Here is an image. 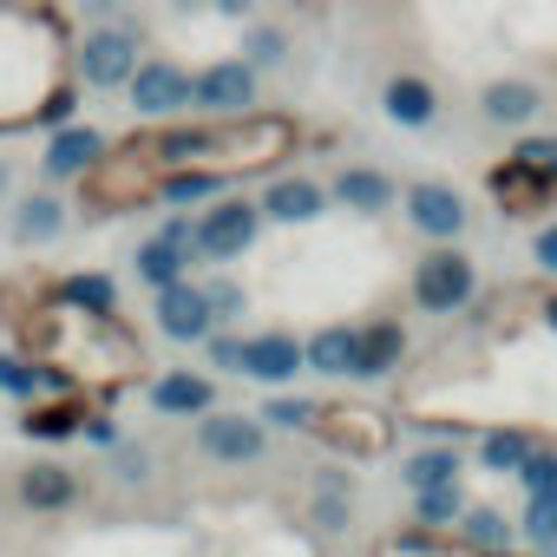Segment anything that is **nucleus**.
<instances>
[{"label": "nucleus", "mask_w": 557, "mask_h": 557, "mask_svg": "<svg viewBox=\"0 0 557 557\" xmlns=\"http://www.w3.org/2000/svg\"><path fill=\"white\" fill-rule=\"evenodd\" d=\"M203 8H216L223 21H256V0H203Z\"/></svg>", "instance_id": "09e8293b"}, {"label": "nucleus", "mask_w": 557, "mask_h": 557, "mask_svg": "<svg viewBox=\"0 0 557 557\" xmlns=\"http://www.w3.org/2000/svg\"><path fill=\"white\" fill-rule=\"evenodd\" d=\"M537 112H544V86H537V79L505 73V79H485V86H479V119L498 125V132H531Z\"/></svg>", "instance_id": "6ab92c4d"}, {"label": "nucleus", "mask_w": 557, "mask_h": 557, "mask_svg": "<svg viewBox=\"0 0 557 557\" xmlns=\"http://www.w3.org/2000/svg\"><path fill=\"white\" fill-rule=\"evenodd\" d=\"M203 296H210V315H216V329H230V322L249 309V296H243V283H236V275H210V283H203Z\"/></svg>", "instance_id": "79ce46f5"}, {"label": "nucleus", "mask_w": 557, "mask_h": 557, "mask_svg": "<svg viewBox=\"0 0 557 557\" xmlns=\"http://www.w3.org/2000/svg\"><path fill=\"white\" fill-rule=\"evenodd\" d=\"M158 177L164 171H216V177H256L269 164L296 158L302 125L289 112H243V119H171L125 138Z\"/></svg>", "instance_id": "f257e3e1"}, {"label": "nucleus", "mask_w": 557, "mask_h": 557, "mask_svg": "<svg viewBox=\"0 0 557 557\" xmlns=\"http://www.w3.org/2000/svg\"><path fill=\"white\" fill-rule=\"evenodd\" d=\"M190 269H197V216L190 210H164V223L132 249V275L158 296V289L184 283Z\"/></svg>", "instance_id": "6e6552de"}, {"label": "nucleus", "mask_w": 557, "mask_h": 557, "mask_svg": "<svg viewBox=\"0 0 557 557\" xmlns=\"http://www.w3.org/2000/svg\"><path fill=\"white\" fill-rule=\"evenodd\" d=\"M400 361H407V329H400V315H374V322H361V361H355V381H387V374H400Z\"/></svg>", "instance_id": "c85d7f7f"}, {"label": "nucleus", "mask_w": 557, "mask_h": 557, "mask_svg": "<svg viewBox=\"0 0 557 557\" xmlns=\"http://www.w3.org/2000/svg\"><path fill=\"white\" fill-rule=\"evenodd\" d=\"M79 440H86V446H99V453H112V446L125 440V426H119L106 407H92V413H86V426H79Z\"/></svg>", "instance_id": "c03bdc74"}, {"label": "nucleus", "mask_w": 557, "mask_h": 557, "mask_svg": "<svg viewBox=\"0 0 557 557\" xmlns=\"http://www.w3.org/2000/svg\"><path fill=\"white\" fill-rule=\"evenodd\" d=\"M400 485H407V492L466 485V446H459V440H420V446L400 459Z\"/></svg>", "instance_id": "a878e982"}, {"label": "nucleus", "mask_w": 557, "mask_h": 557, "mask_svg": "<svg viewBox=\"0 0 557 557\" xmlns=\"http://www.w3.org/2000/svg\"><path fill=\"white\" fill-rule=\"evenodd\" d=\"M79 21L86 27H119L125 21V0H79Z\"/></svg>", "instance_id": "49530a36"}, {"label": "nucleus", "mask_w": 557, "mask_h": 557, "mask_svg": "<svg viewBox=\"0 0 557 557\" xmlns=\"http://www.w3.org/2000/svg\"><path fill=\"white\" fill-rule=\"evenodd\" d=\"M381 112L400 125V132H433L440 125V86L426 73H394L381 86Z\"/></svg>", "instance_id": "b1692460"}, {"label": "nucleus", "mask_w": 557, "mask_h": 557, "mask_svg": "<svg viewBox=\"0 0 557 557\" xmlns=\"http://www.w3.org/2000/svg\"><path fill=\"white\" fill-rule=\"evenodd\" d=\"M329 203H342V210H355V216H387V210L400 203V184H394L381 164H342V171L329 177Z\"/></svg>", "instance_id": "412c9836"}, {"label": "nucleus", "mask_w": 557, "mask_h": 557, "mask_svg": "<svg viewBox=\"0 0 557 557\" xmlns=\"http://www.w3.org/2000/svg\"><path fill=\"white\" fill-rule=\"evenodd\" d=\"M0 394L8 400H47V394H73V381L60 374V368H47V361H34L27 348H0ZM86 394V387H79Z\"/></svg>", "instance_id": "bb28decb"}, {"label": "nucleus", "mask_w": 557, "mask_h": 557, "mask_svg": "<svg viewBox=\"0 0 557 557\" xmlns=\"http://www.w3.org/2000/svg\"><path fill=\"white\" fill-rule=\"evenodd\" d=\"M243 112H262V73L243 66L236 53L203 60L190 73V119H243Z\"/></svg>", "instance_id": "1a4fd4ad"}, {"label": "nucleus", "mask_w": 557, "mask_h": 557, "mask_svg": "<svg viewBox=\"0 0 557 557\" xmlns=\"http://www.w3.org/2000/svg\"><path fill=\"white\" fill-rule=\"evenodd\" d=\"M151 329H158L164 342H177V348H203V335L216 329L203 283H190V275H184V283L158 289V296H151Z\"/></svg>", "instance_id": "ddd939ff"}, {"label": "nucleus", "mask_w": 557, "mask_h": 557, "mask_svg": "<svg viewBox=\"0 0 557 557\" xmlns=\"http://www.w3.org/2000/svg\"><path fill=\"white\" fill-rule=\"evenodd\" d=\"M453 544H466V550H479V557H485V550H511V544H518V524H511L498 505H485V498H479V505H466V511H459Z\"/></svg>", "instance_id": "7c9ffc66"}, {"label": "nucleus", "mask_w": 557, "mask_h": 557, "mask_svg": "<svg viewBox=\"0 0 557 557\" xmlns=\"http://www.w3.org/2000/svg\"><path fill=\"white\" fill-rule=\"evenodd\" d=\"M223 190H230V177H216V171H164L158 177V203L164 210H203Z\"/></svg>", "instance_id": "2f4dec72"}, {"label": "nucleus", "mask_w": 557, "mask_h": 557, "mask_svg": "<svg viewBox=\"0 0 557 557\" xmlns=\"http://www.w3.org/2000/svg\"><path fill=\"white\" fill-rule=\"evenodd\" d=\"M407 296H413L420 315H459L479 296V269H472V256L459 243H433L407 275Z\"/></svg>", "instance_id": "39448f33"}, {"label": "nucleus", "mask_w": 557, "mask_h": 557, "mask_svg": "<svg viewBox=\"0 0 557 557\" xmlns=\"http://www.w3.org/2000/svg\"><path fill=\"white\" fill-rule=\"evenodd\" d=\"M256 420H262L269 433H309V426H315V400H309V394H269Z\"/></svg>", "instance_id": "e433bc0d"}, {"label": "nucleus", "mask_w": 557, "mask_h": 557, "mask_svg": "<svg viewBox=\"0 0 557 557\" xmlns=\"http://www.w3.org/2000/svg\"><path fill=\"white\" fill-rule=\"evenodd\" d=\"M256 243H262V210H256V197L223 190L216 203L197 210V262L230 269V262H243Z\"/></svg>", "instance_id": "0eeeda50"}, {"label": "nucleus", "mask_w": 557, "mask_h": 557, "mask_svg": "<svg viewBox=\"0 0 557 557\" xmlns=\"http://www.w3.org/2000/svg\"><path fill=\"white\" fill-rule=\"evenodd\" d=\"M296 374H309V368H302V335H296V329H256V335H243V381H256V387H269V394H283Z\"/></svg>", "instance_id": "4468645a"}, {"label": "nucleus", "mask_w": 557, "mask_h": 557, "mask_svg": "<svg viewBox=\"0 0 557 557\" xmlns=\"http://www.w3.org/2000/svg\"><path fill=\"white\" fill-rule=\"evenodd\" d=\"M335 459H387L400 440V420L374 400H315V426H309Z\"/></svg>", "instance_id": "20e7f679"}, {"label": "nucleus", "mask_w": 557, "mask_h": 557, "mask_svg": "<svg viewBox=\"0 0 557 557\" xmlns=\"http://www.w3.org/2000/svg\"><path fill=\"white\" fill-rule=\"evenodd\" d=\"M112 151V138L99 132V125H86V119H73V125H60L53 138H47V158H40V177H47V190H60V184H79L99 158Z\"/></svg>", "instance_id": "dca6fc26"}, {"label": "nucleus", "mask_w": 557, "mask_h": 557, "mask_svg": "<svg viewBox=\"0 0 557 557\" xmlns=\"http://www.w3.org/2000/svg\"><path fill=\"white\" fill-rule=\"evenodd\" d=\"M511 479L524 485V498H544V492H557V446H550V440H537Z\"/></svg>", "instance_id": "ea45409f"}, {"label": "nucleus", "mask_w": 557, "mask_h": 557, "mask_svg": "<svg viewBox=\"0 0 557 557\" xmlns=\"http://www.w3.org/2000/svg\"><path fill=\"white\" fill-rule=\"evenodd\" d=\"M531 269L537 275H557V216L531 230Z\"/></svg>", "instance_id": "a18cd8bd"}, {"label": "nucleus", "mask_w": 557, "mask_h": 557, "mask_svg": "<svg viewBox=\"0 0 557 557\" xmlns=\"http://www.w3.org/2000/svg\"><path fill=\"white\" fill-rule=\"evenodd\" d=\"M511 524H518V537H524L531 557H557V492L524 498V511H518Z\"/></svg>", "instance_id": "f704fd0d"}, {"label": "nucleus", "mask_w": 557, "mask_h": 557, "mask_svg": "<svg viewBox=\"0 0 557 557\" xmlns=\"http://www.w3.org/2000/svg\"><path fill=\"white\" fill-rule=\"evenodd\" d=\"M132 112L145 125H171V119H190V66H177L171 53H145L132 86H125Z\"/></svg>", "instance_id": "9d476101"}, {"label": "nucleus", "mask_w": 557, "mask_h": 557, "mask_svg": "<svg viewBox=\"0 0 557 557\" xmlns=\"http://www.w3.org/2000/svg\"><path fill=\"white\" fill-rule=\"evenodd\" d=\"M537 446V433L531 426H485V433H472V453H479V472H492V479H511L518 466H524V453Z\"/></svg>", "instance_id": "c756f323"}, {"label": "nucleus", "mask_w": 557, "mask_h": 557, "mask_svg": "<svg viewBox=\"0 0 557 557\" xmlns=\"http://www.w3.org/2000/svg\"><path fill=\"white\" fill-rule=\"evenodd\" d=\"M309 492H355V479H348L342 466H315V479H309Z\"/></svg>", "instance_id": "de8ad7c7"}, {"label": "nucleus", "mask_w": 557, "mask_h": 557, "mask_svg": "<svg viewBox=\"0 0 557 557\" xmlns=\"http://www.w3.org/2000/svg\"><path fill=\"white\" fill-rule=\"evenodd\" d=\"M256 210H262V223L302 230V223H315V216L329 210V184H322V177H309V171H275V177L262 184Z\"/></svg>", "instance_id": "2eb2a0df"}, {"label": "nucleus", "mask_w": 557, "mask_h": 557, "mask_svg": "<svg viewBox=\"0 0 557 557\" xmlns=\"http://www.w3.org/2000/svg\"><path fill=\"white\" fill-rule=\"evenodd\" d=\"M537 309H544V322H550V329H557V289H550V296H544V302H537Z\"/></svg>", "instance_id": "3c124183"}, {"label": "nucleus", "mask_w": 557, "mask_h": 557, "mask_svg": "<svg viewBox=\"0 0 557 557\" xmlns=\"http://www.w3.org/2000/svg\"><path fill=\"white\" fill-rule=\"evenodd\" d=\"M400 210H407L413 236H426V249H433V243H459L466 223H472L466 197H459L446 177H413V184L400 190Z\"/></svg>", "instance_id": "9b49d317"}, {"label": "nucleus", "mask_w": 557, "mask_h": 557, "mask_svg": "<svg viewBox=\"0 0 557 557\" xmlns=\"http://www.w3.org/2000/svg\"><path fill=\"white\" fill-rule=\"evenodd\" d=\"M197 426V453L210 459V466H262L269 459V426L256 420V413H223V407H210L203 420H190Z\"/></svg>", "instance_id": "f8f14e48"}, {"label": "nucleus", "mask_w": 557, "mask_h": 557, "mask_svg": "<svg viewBox=\"0 0 557 557\" xmlns=\"http://www.w3.org/2000/svg\"><path fill=\"white\" fill-rule=\"evenodd\" d=\"M374 557H472L466 544H453L446 531H420V524H407V531H394Z\"/></svg>", "instance_id": "c9c22d12"}, {"label": "nucleus", "mask_w": 557, "mask_h": 557, "mask_svg": "<svg viewBox=\"0 0 557 557\" xmlns=\"http://www.w3.org/2000/svg\"><path fill=\"white\" fill-rule=\"evenodd\" d=\"M86 413H92V394H47V400H27V413H21V433L34 440V446H66V440H79V426H86Z\"/></svg>", "instance_id": "4be33fe9"}, {"label": "nucleus", "mask_w": 557, "mask_h": 557, "mask_svg": "<svg viewBox=\"0 0 557 557\" xmlns=\"http://www.w3.org/2000/svg\"><path fill=\"white\" fill-rule=\"evenodd\" d=\"M485 197H492L505 216H550V210H557V184L537 177V171H524L518 158H498V164L485 171Z\"/></svg>", "instance_id": "f3484780"}, {"label": "nucleus", "mask_w": 557, "mask_h": 557, "mask_svg": "<svg viewBox=\"0 0 557 557\" xmlns=\"http://www.w3.org/2000/svg\"><path fill=\"white\" fill-rule=\"evenodd\" d=\"M145 400H151L158 420H203V413L216 407V381L197 374V368H164V374L145 387Z\"/></svg>", "instance_id": "aec40b11"}, {"label": "nucleus", "mask_w": 557, "mask_h": 557, "mask_svg": "<svg viewBox=\"0 0 557 557\" xmlns=\"http://www.w3.org/2000/svg\"><path fill=\"white\" fill-rule=\"evenodd\" d=\"M138 60H145V40H138L132 21H119V27H86V34L73 40V79H79L86 92H125L132 73H138Z\"/></svg>", "instance_id": "423d86ee"}, {"label": "nucleus", "mask_w": 557, "mask_h": 557, "mask_svg": "<svg viewBox=\"0 0 557 557\" xmlns=\"http://www.w3.org/2000/svg\"><path fill=\"white\" fill-rule=\"evenodd\" d=\"M79 203H86V216H132V210L158 203V171L125 138H112V151L79 177Z\"/></svg>", "instance_id": "7ed1b4c3"}, {"label": "nucleus", "mask_w": 557, "mask_h": 557, "mask_svg": "<svg viewBox=\"0 0 557 557\" xmlns=\"http://www.w3.org/2000/svg\"><path fill=\"white\" fill-rule=\"evenodd\" d=\"M505 158H518L524 171H537V177L557 184V132H518V145H511Z\"/></svg>", "instance_id": "a19ab883"}, {"label": "nucleus", "mask_w": 557, "mask_h": 557, "mask_svg": "<svg viewBox=\"0 0 557 557\" xmlns=\"http://www.w3.org/2000/svg\"><path fill=\"white\" fill-rule=\"evenodd\" d=\"M203 355H210V368H216V374H243V335L210 329V335H203Z\"/></svg>", "instance_id": "37998d69"}, {"label": "nucleus", "mask_w": 557, "mask_h": 557, "mask_svg": "<svg viewBox=\"0 0 557 557\" xmlns=\"http://www.w3.org/2000/svg\"><path fill=\"white\" fill-rule=\"evenodd\" d=\"M79 472L66 466V459H34V466H21V479H14V498L34 511V518H60V511H73L79 505Z\"/></svg>", "instance_id": "a211bd4d"}, {"label": "nucleus", "mask_w": 557, "mask_h": 557, "mask_svg": "<svg viewBox=\"0 0 557 557\" xmlns=\"http://www.w3.org/2000/svg\"><path fill=\"white\" fill-rule=\"evenodd\" d=\"M466 505H472L466 485H433V492H413V518H407V524H420V531H446V537H453V524H459Z\"/></svg>", "instance_id": "72a5a7b5"}, {"label": "nucleus", "mask_w": 557, "mask_h": 557, "mask_svg": "<svg viewBox=\"0 0 557 557\" xmlns=\"http://www.w3.org/2000/svg\"><path fill=\"white\" fill-rule=\"evenodd\" d=\"M106 459H112V485H125V492L151 485V472H158V453H151L145 440H119Z\"/></svg>", "instance_id": "4c0bfd02"}, {"label": "nucleus", "mask_w": 557, "mask_h": 557, "mask_svg": "<svg viewBox=\"0 0 557 557\" xmlns=\"http://www.w3.org/2000/svg\"><path fill=\"white\" fill-rule=\"evenodd\" d=\"M73 66V27L53 0H0V132H34Z\"/></svg>", "instance_id": "f03ea898"}, {"label": "nucleus", "mask_w": 557, "mask_h": 557, "mask_svg": "<svg viewBox=\"0 0 557 557\" xmlns=\"http://www.w3.org/2000/svg\"><path fill=\"white\" fill-rule=\"evenodd\" d=\"M66 236V197L60 190H27L21 203H14V243L21 249H47V243H60Z\"/></svg>", "instance_id": "cd10ccee"}, {"label": "nucleus", "mask_w": 557, "mask_h": 557, "mask_svg": "<svg viewBox=\"0 0 557 557\" xmlns=\"http://www.w3.org/2000/svg\"><path fill=\"white\" fill-rule=\"evenodd\" d=\"M8 197H14V164L0 158V203H8Z\"/></svg>", "instance_id": "8fccbe9b"}, {"label": "nucleus", "mask_w": 557, "mask_h": 557, "mask_svg": "<svg viewBox=\"0 0 557 557\" xmlns=\"http://www.w3.org/2000/svg\"><path fill=\"white\" fill-rule=\"evenodd\" d=\"M309 524L322 537H348L355 524V492H309Z\"/></svg>", "instance_id": "58836bf2"}, {"label": "nucleus", "mask_w": 557, "mask_h": 557, "mask_svg": "<svg viewBox=\"0 0 557 557\" xmlns=\"http://www.w3.org/2000/svg\"><path fill=\"white\" fill-rule=\"evenodd\" d=\"M289 8H322V0H289Z\"/></svg>", "instance_id": "864d4df0"}, {"label": "nucleus", "mask_w": 557, "mask_h": 557, "mask_svg": "<svg viewBox=\"0 0 557 557\" xmlns=\"http://www.w3.org/2000/svg\"><path fill=\"white\" fill-rule=\"evenodd\" d=\"M47 302L106 322V315H119V283L106 269H66V275H47Z\"/></svg>", "instance_id": "5701e85b"}, {"label": "nucleus", "mask_w": 557, "mask_h": 557, "mask_svg": "<svg viewBox=\"0 0 557 557\" xmlns=\"http://www.w3.org/2000/svg\"><path fill=\"white\" fill-rule=\"evenodd\" d=\"M164 8H177V14H197V8H203V0H164Z\"/></svg>", "instance_id": "603ef678"}, {"label": "nucleus", "mask_w": 557, "mask_h": 557, "mask_svg": "<svg viewBox=\"0 0 557 557\" xmlns=\"http://www.w3.org/2000/svg\"><path fill=\"white\" fill-rule=\"evenodd\" d=\"M243 66L256 73H275V66H289V27H275V21H249L243 27Z\"/></svg>", "instance_id": "473e14b6"}, {"label": "nucleus", "mask_w": 557, "mask_h": 557, "mask_svg": "<svg viewBox=\"0 0 557 557\" xmlns=\"http://www.w3.org/2000/svg\"><path fill=\"white\" fill-rule=\"evenodd\" d=\"M355 361H361V322H329L302 342V368L322 381H355Z\"/></svg>", "instance_id": "393cba45"}]
</instances>
